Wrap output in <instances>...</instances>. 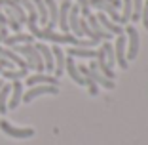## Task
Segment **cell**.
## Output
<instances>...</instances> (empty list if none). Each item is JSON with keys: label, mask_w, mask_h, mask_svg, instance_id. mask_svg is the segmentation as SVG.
Segmentation results:
<instances>
[{"label": "cell", "mask_w": 148, "mask_h": 145, "mask_svg": "<svg viewBox=\"0 0 148 145\" xmlns=\"http://www.w3.org/2000/svg\"><path fill=\"white\" fill-rule=\"evenodd\" d=\"M72 6L70 0H63L59 6V17H57V25L61 27L63 33H69V10Z\"/></svg>", "instance_id": "12"}, {"label": "cell", "mask_w": 148, "mask_h": 145, "mask_svg": "<svg viewBox=\"0 0 148 145\" xmlns=\"http://www.w3.org/2000/svg\"><path fill=\"white\" fill-rule=\"evenodd\" d=\"M87 69H89V75H91V78L95 80L97 86H103V88H106V90H114V80H110V78H106V76L101 75L99 69H97V61H91Z\"/></svg>", "instance_id": "7"}, {"label": "cell", "mask_w": 148, "mask_h": 145, "mask_svg": "<svg viewBox=\"0 0 148 145\" xmlns=\"http://www.w3.org/2000/svg\"><path fill=\"white\" fill-rule=\"evenodd\" d=\"M86 21H87V25L91 27V31L95 33V35L99 36V38H105V40L112 38V35H110L108 31H105V29L101 27V23L97 21V17H95V15H93V13H89V15H87V17H86Z\"/></svg>", "instance_id": "18"}, {"label": "cell", "mask_w": 148, "mask_h": 145, "mask_svg": "<svg viewBox=\"0 0 148 145\" xmlns=\"http://www.w3.org/2000/svg\"><path fill=\"white\" fill-rule=\"evenodd\" d=\"M99 42H95V40H80L78 48H91V46H97Z\"/></svg>", "instance_id": "31"}, {"label": "cell", "mask_w": 148, "mask_h": 145, "mask_svg": "<svg viewBox=\"0 0 148 145\" xmlns=\"http://www.w3.org/2000/svg\"><path fill=\"white\" fill-rule=\"evenodd\" d=\"M80 29H82V35H86V36H89V40H95V42H99V36H97L95 35V33H93L91 31V27H89V25H87V21H86V19H80Z\"/></svg>", "instance_id": "27"}, {"label": "cell", "mask_w": 148, "mask_h": 145, "mask_svg": "<svg viewBox=\"0 0 148 145\" xmlns=\"http://www.w3.org/2000/svg\"><path fill=\"white\" fill-rule=\"evenodd\" d=\"M6 36H8V29L6 27H0V40H4Z\"/></svg>", "instance_id": "32"}, {"label": "cell", "mask_w": 148, "mask_h": 145, "mask_svg": "<svg viewBox=\"0 0 148 145\" xmlns=\"http://www.w3.org/2000/svg\"><path fill=\"white\" fill-rule=\"evenodd\" d=\"M44 4L48 8V23L44 29H48V31H53L57 25V17H59V6L55 4V0H44Z\"/></svg>", "instance_id": "9"}, {"label": "cell", "mask_w": 148, "mask_h": 145, "mask_svg": "<svg viewBox=\"0 0 148 145\" xmlns=\"http://www.w3.org/2000/svg\"><path fill=\"white\" fill-rule=\"evenodd\" d=\"M36 84H51V86H57L59 80L57 76H51V75H44V73H36L32 76H27V86H36Z\"/></svg>", "instance_id": "11"}, {"label": "cell", "mask_w": 148, "mask_h": 145, "mask_svg": "<svg viewBox=\"0 0 148 145\" xmlns=\"http://www.w3.org/2000/svg\"><path fill=\"white\" fill-rule=\"evenodd\" d=\"M95 17H97V21L101 23V27H103L105 31H108L110 35H116V36H118V35H123L122 25H118V23H114L112 19H108L103 12H99V15H95Z\"/></svg>", "instance_id": "10"}, {"label": "cell", "mask_w": 148, "mask_h": 145, "mask_svg": "<svg viewBox=\"0 0 148 145\" xmlns=\"http://www.w3.org/2000/svg\"><path fill=\"white\" fill-rule=\"evenodd\" d=\"M13 50L27 59V67H29V69H34V71H38V73H44V71H46L42 56H40V52L32 44H17V46H13Z\"/></svg>", "instance_id": "2"}, {"label": "cell", "mask_w": 148, "mask_h": 145, "mask_svg": "<svg viewBox=\"0 0 148 145\" xmlns=\"http://www.w3.org/2000/svg\"><path fill=\"white\" fill-rule=\"evenodd\" d=\"M76 2H78L80 4V13H82L84 15V19L87 17V15H89V13H91V6H89V0H76Z\"/></svg>", "instance_id": "29"}, {"label": "cell", "mask_w": 148, "mask_h": 145, "mask_svg": "<svg viewBox=\"0 0 148 145\" xmlns=\"http://www.w3.org/2000/svg\"><path fill=\"white\" fill-rule=\"evenodd\" d=\"M101 50H103V52H105L106 63H108V67H110V69H112V67L116 65V56H114V46L110 44L108 40H106L105 44H103V48H101Z\"/></svg>", "instance_id": "25"}, {"label": "cell", "mask_w": 148, "mask_h": 145, "mask_svg": "<svg viewBox=\"0 0 148 145\" xmlns=\"http://www.w3.org/2000/svg\"><path fill=\"white\" fill-rule=\"evenodd\" d=\"M0 130L4 134H8L10 137H15V139H27V137L34 136V130L32 128H15L8 120H0Z\"/></svg>", "instance_id": "4"}, {"label": "cell", "mask_w": 148, "mask_h": 145, "mask_svg": "<svg viewBox=\"0 0 148 145\" xmlns=\"http://www.w3.org/2000/svg\"><path fill=\"white\" fill-rule=\"evenodd\" d=\"M78 71H80V75L84 76V82H86V86L89 88V94H91V96H97V94H99V86H97L95 80L91 78V75H89V69H87L86 65H80Z\"/></svg>", "instance_id": "21"}, {"label": "cell", "mask_w": 148, "mask_h": 145, "mask_svg": "<svg viewBox=\"0 0 148 145\" xmlns=\"http://www.w3.org/2000/svg\"><path fill=\"white\" fill-rule=\"evenodd\" d=\"M125 35L129 36V50H127V53H125V59H129V61H133L137 57V53H139V33H137V29L133 25H127L125 29Z\"/></svg>", "instance_id": "5"}, {"label": "cell", "mask_w": 148, "mask_h": 145, "mask_svg": "<svg viewBox=\"0 0 148 145\" xmlns=\"http://www.w3.org/2000/svg\"><path fill=\"white\" fill-rule=\"evenodd\" d=\"M97 69H99V73L103 76H106V78H110V80H114V71L110 69L108 67V63H106V57H105V52H103V50H99V52H97Z\"/></svg>", "instance_id": "16"}, {"label": "cell", "mask_w": 148, "mask_h": 145, "mask_svg": "<svg viewBox=\"0 0 148 145\" xmlns=\"http://www.w3.org/2000/svg\"><path fill=\"white\" fill-rule=\"evenodd\" d=\"M10 92H12V86H10V84H2V88H0V113H2V114L8 111Z\"/></svg>", "instance_id": "23"}, {"label": "cell", "mask_w": 148, "mask_h": 145, "mask_svg": "<svg viewBox=\"0 0 148 145\" xmlns=\"http://www.w3.org/2000/svg\"><path fill=\"white\" fill-rule=\"evenodd\" d=\"M32 35H23V33H17V35L13 36H6L4 38V44L6 46H17V44H32Z\"/></svg>", "instance_id": "20"}, {"label": "cell", "mask_w": 148, "mask_h": 145, "mask_svg": "<svg viewBox=\"0 0 148 145\" xmlns=\"http://www.w3.org/2000/svg\"><path fill=\"white\" fill-rule=\"evenodd\" d=\"M69 56L70 57H86V59H95V57H97V50L72 46V48H69Z\"/></svg>", "instance_id": "22"}, {"label": "cell", "mask_w": 148, "mask_h": 145, "mask_svg": "<svg viewBox=\"0 0 148 145\" xmlns=\"http://www.w3.org/2000/svg\"><path fill=\"white\" fill-rule=\"evenodd\" d=\"M51 53H53V65H55L53 71H55V76L59 78V76L65 73V59H66V57H65V53H63V50L59 48L57 44L51 48Z\"/></svg>", "instance_id": "13"}, {"label": "cell", "mask_w": 148, "mask_h": 145, "mask_svg": "<svg viewBox=\"0 0 148 145\" xmlns=\"http://www.w3.org/2000/svg\"><path fill=\"white\" fill-rule=\"evenodd\" d=\"M36 50L40 52V56H42L44 59V67H46V71L48 73H53V69H55V65H53V53H51V48H48L46 44H42V42H38V44L34 46Z\"/></svg>", "instance_id": "14"}, {"label": "cell", "mask_w": 148, "mask_h": 145, "mask_svg": "<svg viewBox=\"0 0 148 145\" xmlns=\"http://www.w3.org/2000/svg\"><path fill=\"white\" fill-rule=\"evenodd\" d=\"M65 69L69 71V76H70V78H72L76 84H78V86H86V82H84V76L80 75V71H78V65L74 63V59H72L70 56L65 59Z\"/></svg>", "instance_id": "15"}, {"label": "cell", "mask_w": 148, "mask_h": 145, "mask_svg": "<svg viewBox=\"0 0 148 145\" xmlns=\"http://www.w3.org/2000/svg\"><path fill=\"white\" fill-rule=\"evenodd\" d=\"M0 57H6L8 61L15 63L19 69H29V67H27V61H25V59H23L19 53L12 52V50H8V48H0Z\"/></svg>", "instance_id": "19"}, {"label": "cell", "mask_w": 148, "mask_h": 145, "mask_svg": "<svg viewBox=\"0 0 148 145\" xmlns=\"http://www.w3.org/2000/svg\"><path fill=\"white\" fill-rule=\"evenodd\" d=\"M27 73H29V69H17V71L4 69V71H2V76L8 78V80H21L23 76H27Z\"/></svg>", "instance_id": "24"}, {"label": "cell", "mask_w": 148, "mask_h": 145, "mask_svg": "<svg viewBox=\"0 0 148 145\" xmlns=\"http://www.w3.org/2000/svg\"><path fill=\"white\" fill-rule=\"evenodd\" d=\"M114 56H116V63L122 69H127V59H125V46H127V38L125 35H118L116 42H114Z\"/></svg>", "instance_id": "6"}, {"label": "cell", "mask_w": 148, "mask_h": 145, "mask_svg": "<svg viewBox=\"0 0 148 145\" xmlns=\"http://www.w3.org/2000/svg\"><path fill=\"white\" fill-rule=\"evenodd\" d=\"M27 25L31 29V35L36 36V38L51 40L55 44H72V46L80 44V38H76L74 35H69V33H55V31H48V29H38L36 23H27Z\"/></svg>", "instance_id": "1"}, {"label": "cell", "mask_w": 148, "mask_h": 145, "mask_svg": "<svg viewBox=\"0 0 148 145\" xmlns=\"http://www.w3.org/2000/svg\"><path fill=\"white\" fill-rule=\"evenodd\" d=\"M10 103H8V109H15V107L21 103V97H23V84L19 80H13L12 84V92H10Z\"/></svg>", "instance_id": "17"}, {"label": "cell", "mask_w": 148, "mask_h": 145, "mask_svg": "<svg viewBox=\"0 0 148 145\" xmlns=\"http://www.w3.org/2000/svg\"><path fill=\"white\" fill-rule=\"evenodd\" d=\"M122 6H123V12L120 13L122 15V23H129L131 13H133V4H131V0H122Z\"/></svg>", "instance_id": "26"}, {"label": "cell", "mask_w": 148, "mask_h": 145, "mask_svg": "<svg viewBox=\"0 0 148 145\" xmlns=\"http://www.w3.org/2000/svg\"><path fill=\"white\" fill-rule=\"evenodd\" d=\"M133 4V13H131V21H140V13H143V0H131Z\"/></svg>", "instance_id": "28"}, {"label": "cell", "mask_w": 148, "mask_h": 145, "mask_svg": "<svg viewBox=\"0 0 148 145\" xmlns=\"http://www.w3.org/2000/svg\"><path fill=\"white\" fill-rule=\"evenodd\" d=\"M140 21H143L144 29L148 31V0L143 4V13H140Z\"/></svg>", "instance_id": "30"}, {"label": "cell", "mask_w": 148, "mask_h": 145, "mask_svg": "<svg viewBox=\"0 0 148 145\" xmlns=\"http://www.w3.org/2000/svg\"><path fill=\"white\" fill-rule=\"evenodd\" d=\"M44 94H51V96H55V94H59V88H57V86H51V84H36V86H31V88H29V92L23 94L21 101L31 103L34 97L44 96Z\"/></svg>", "instance_id": "3"}, {"label": "cell", "mask_w": 148, "mask_h": 145, "mask_svg": "<svg viewBox=\"0 0 148 145\" xmlns=\"http://www.w3.org/2000/svg\"><path fill=\"white\" fill-rule=\"evenodd\" d=\"M69 29L74 33L76 38L84 36L82 29H80V8H78V6H74V4L70 6V10H69Z\"/></svg>", "instance_id": "8"}]
</instances>
